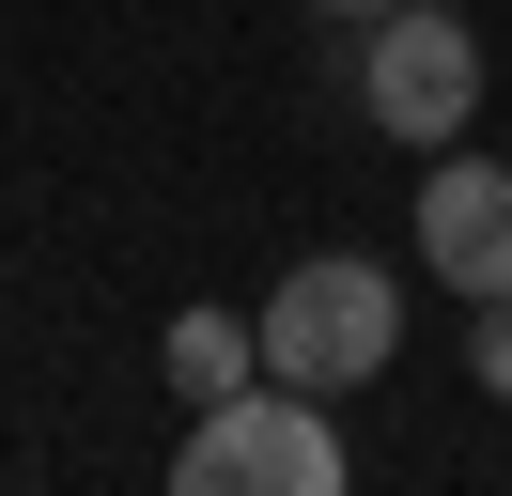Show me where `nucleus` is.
<instances>
[{
    "label": "nucleus",
    "mask_w": 512,
    "mask_h": 496,
    "mask_svg": "<svg viewBox=\"0 0 512 496\" xmlns=\"http://www.w3.org/2000/svg\"><path fill=\"white\" fill-rule=\"evenodd\" d=\"M466 372L512 403V295H481V310H466Z\"/></svg>",
    "instance_id": "obj_6"
},
{
    "label": "nucleus",
    "mask_w": 512,
    "mask_h": 496,
    "mask_svg": "<svg viewBox=\"0 0 512 496\" xmlns=\"http://www.w3.org/2000/svg\"><path fill=\"white\" fill-rule=\"evenodd\" d=\"M357 109H373L404 155H450V140L481 124V31H466V16H435V0L357 16Z\"/></svg>",
    "instance_id": "obj_3"
},
{
    "label": "nucleus",
    "mask_w": 512,
    "mask_h": 496,
    "mask_svg": "<svg viewBox=\"0 0 512 496\" xmlns=\"http://www.w3.org/2000/svg\"><path fill=\"white\" fill-rule=\"evenodd\" d=\"M171 496H342V434H326V388H280V372H249L233 403H187Z\"/></svg>",
    "instance_id": "obj_2"
},
{
    "label": "nucleus",
    "mask_w": 512,
    "mask_h": 496,
    "mask_svg": "<svg viewBox=\"0 0 512 496\" xmlns=\"http://www.w3.org/2000/svg\"><path fill=\"white\" fill-rule=\"evenodd\" d=\"M249 372H264V326H249V310H171V388H187V403H233Z\"/></svg>",
    "instance_id": "obj_5"
},
{
    "label": "nucleus",
    "mask_w": 512,
    "mask_h": 496,
    "mask_svg": "<svg viewBox=\"0 0 512 496\" xmlns=\"http://www.w3.org/2000/svg\"><path fill=\"white\" fill-rule=\"evenodd\" d=\"M419 279H450V295H512V171L497 155H435L419 171Z\"/></svg>",
    "instance_id": "obj_4"
},
{
    "label": "nucleus",
    "mask_w": 512,
    "mask_h": 496,
    "mask_svg": "<svg viewBox=\"0 0 512 496\" xmlns=\"http://www.w3.org/2000/svg\"><path fill=\"white\" fill-rule=\"evenodd\" d=\"M311 16H388V0H311Z\"/></svg>",
    "instance_id": "obj_7"
},
{
    "label": "nucleus",
    "mask_w": 512,
    "mask_h": 496,
    "mask_svg": "<svg viewBox=\"0 0 512 496\" xmlns=\"http://www.w3.org/2000/svg\"><path fill=\"white\" fill-rule=\"evenodd\" d=\"M249 326H264V372H280V388H326V403H342V388H373V372L404 357V279H388L373 248H311Z\"/></svg>",
    "instance_id": "obj_1"
}]
</instances>
